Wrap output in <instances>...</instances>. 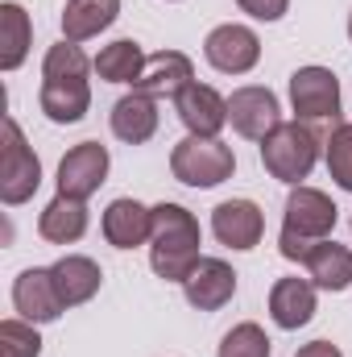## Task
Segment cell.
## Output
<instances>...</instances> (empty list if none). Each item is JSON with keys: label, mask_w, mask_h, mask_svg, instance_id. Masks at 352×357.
I'll return each instance as SVG.
<instances>
[{"label": "cell", "mask_w": 352, "mask_h": 357, "mask_svg": "<svg viewBox=\"0 0 352 357\" xmlns=\"http://www.w3.org/2000/svg\"><path fill=\"white\" fill-rule=\"evenodd\" d=\"M95 63H88V54L79 50V42H58L46 50L42 59V91H38V104L42 112L54 121V125H75L83 121L91 108V84L88 71Z\"/></svg>", "instance_id": "obj_1"}, {"label": "cell", "mask_w": 352, "mask_h": 357, "mask_svg": "<svg viewBox=\"0 0 352 357\" xmlns=\"http://www.w3.org/2000/svg\"><path fill=\"white\" fill-rule=\"evenodd\" d=\"M199 220L182 204H158L154 229H150V266L166 282H186V274L199 266Z\"/></svg>", "instance_id": "obj_2"}, {"label": "cell", "mask_w": 352, "mask_h": 357, "mask_svg": "<svg viewBox=\"0 0 352 357\" xmlns=\"http://www.w3.org/2000/svg\"><path fill=\"white\" fill-rule=\"evenodd\" d=\"M340 220V208L332 204V195H323L319 187H294L286 199V216H282V233H278V254L286 262H307V254L332 237Z\"/></svg>", "instance_id": "obj_3"}, {"label": "cell", "mask_w": 352, "mask_h": 357, "mask_svg": "<svg viewBox=\"0 0 352 357\" xmlns=\"http://www.w3.org/2000/svg\"><path fill=\"white\" fill-rule=\"evenodd\" d=\"M315 162H319V137L307 125H298V121H282L262 142V167L278 183L298 187L315 171Z\"/></svg>", "instance_id": "obj_4"}, {"label": "cell", "mask_w": 352, "mask_h": 357, "mask_svg": "<svg viewBox=\"0 0 352 357\" xmlns=\"http://www.w3.org/2000/svg\"><path fill=\"white\" fill-rule=\"evenodd\" d=\"M232 171H237V154L220 137L186 133L170 150V175L186 187H220L224 178H232Z\"/></svg>", "instance_id": "obj_5"}, {"label": "cell", "mask_w": 352, "mask_h": 357, "mask_svg": "<svg viewBox=\"0 0 352 357\" xmlns=\"http://www.w3.org/2000/svg\"><path fill=\"white\" fill-rule=\"evenodd\" d=\"M0 129H4V150H0V199H4L8 208H17V204L33 199V191L42 187V162H38V154L29 150L25 133H21V125H17L13 116H4Z\"/></svg>", "instance_id": "obj_6"}, {"label": "cell", "mask_w": 352, "mask_h": 357, "mask_svg": "<svg viewBox=\"0 0 352 357\" xmlns=\"http://www.w3.org/2000/svg\"><path fill=\"white\" fill-rule=\"evenodd\" d=\"M290 104L298 121H336L340 116V79L328 67H298L290 75Z\"/></svg>", "instance_id": "obj_7"}, {"label": "cell", "mask_w": 352, "mask_h": 357, "mask_svg": "<svg viewBox=\"0 0 352 357\" xmlns=\"http://www.w3.org/2000/svg\"><path fill=\"white\" fill-rule=\"evenodd\" d=\"M203 59L216 71H224V75H245L262 59V38L249 25H232V21L228 25H216L207 33V42H203Z\"/></svg>", "instance_id": "obj_8"}, {"label": "cell", "mask_w": 352, "mask_h": 357, "mask_svg": "<svg viewBox=\"0 0 352 357\" xmlns=\"http://www.w3.org/2000/svg\"><path fill=\"white\" fill-rule=\"evenodd\" d=\"M228 121L241 137L249 142H265L278 125H282V108H278V96L262 84H249V88H237L228 96Z\"/></svg>", "instance_id": "obj_9"}, {"label": "cell", "mask_w": 352, "mask_h": 357, "mask_svg": "<svg viewBox=\"0 0 352 357\" xmlns=\"http://www.w3.org/2000/svg\"><path fill=\"white\" fill-rule=\"evenodd\" d=\"M13 307L21 312V320L29 324H50L67 312L58 287H54V270L50 266H33V270H21L17 282H13Z\"/></svg>", "instance_id": "obj_10"}, {"label": "cell", "mask_w": 352, "mask_h": 357, "mask_svg": "<svg viewBox=\"0 0 352 357\" xmlns=\"http://www.w3.org/2000/svg\"><path fill=\"white\" fill-rule=\"evenodd\" d=\"M104 178H108V150L99 142H79L58 162V195L88 199V195L99 191Z\"/></svg>", "instance_id": "obj_11"}, {"label": "cell", "mask_w": 352, "mask_h": 357, "mask_svg": "<svg viewBox=\"0 0 352 357\" xmlns=\"http://www.w3.org/2000/svg\"><path fill=\"white\" fill-rule=\"evenodd\" d=\"M175 112L195 137H220V129L228 125V100L207 84H186L175 96Z\"/></svg>", "instance_id": "obj_12"}, {"label": "cell", "mask_w": 352, "mask_h": 357, "mask_svg": "<svg viewBox=\"0 0 352 357\" xmlns=\"http://www.w3.org/2000/svg\"><path fill=\"white\" fill-rule=\"evenodd\" d=\"M211 233L228 250H253L265 233V216L253 199H224L211 212Z\"/></svg>", "instance_id": "obj_13"}, {"label": "cell", "mask_w": 352, "mask_h": 357, "mask_svg": "<svg viewBox=\"0 0 352 357\" xmlns=\"http://www.w3.org/2000/svg\"><path fill=\"white\" fill-rule=\"evenodd\" d=\"M186 303L199 312H220L232 295H237V270L228 266L224 258H199V266L186 274L182 282Z\"/></svg>", "instance_id": "obj_14"}, {"label": "cell", "mask_w": 352, "mask_h": 357, "mask_svg": "<svg viewBox=\"0 0 352 357\" xmlns=\"http://www.w3.org/2000/svg\"><path fill=\"white\" fill-rule=\"evenodd\" d=\"M154 229V208L137 204V199H112L104 208V241L112 250H137L150 241Z\"/></svg>", "instance_id": "obj_15"}, {"label": "cell", "mask_w": 352, "mask_h": 357, "mask_svg": "<svg viewBox=\"0 0 352 357\" xmlns=\"http://www.w3.org/2000/svg\"><path fill=\"white\" fill-rule=\"evenodd\" d=\"M186 84H195V67H191V59H186L182 50H158V54L145 59V67H141V75H137L133 91H145V96L158 100V96H178Z\"/></svg>", "instance_id": "obj_16"}, {"label": "cell", "mask_w": 352, "mask_h": 357, "mask_svg": "<svg viewBox=\"0 0 352 357\" xmlns=\"http://www.w3.org/2000/svg\"><path fill=\"white\" fill-rule=\"evenodd\" d=\"M112 133L125 146H145L158 133V100L145 91H129L112 104Z\"/></svg>", "instance_id": "obj_17"}, {"label": "cell", "mask_w": 352, "mask_h": 357, "mask_svg": "<svg viewBox=\"0 0 352 357\" xmlns=\"http://www.w3.org/2000/svg\"><path fill=\"white\" fill-rule=\"evenodd\" d=\"M269 316L286 333L303 328L315 316V282L311 278H278L269 291Z\"/></svg>", "instance_id": "obj_18"}, {"label": "cell", "mask_w": 352, "mask_h": 357, "mask_svg": "<svg viewBox=\"0 0 352 357\" xmlns=\"http://www.w3.org/2000/svg\"><path fill=\"white\" fill-rule=\"evenodd\" d=\"M38 233L50 245H75L88 233V199H71V195H54L42 216H38Z\"/></svg>", "instance_id": "obj_19"}, {"label": "cell", "mask_w": 352, "mask_h": 357, "mask_svg": "<svg viewBox=\"0 0 352 357\" xmlns=\"http://www.w3.org/2000/svg\"><path fill=\"white\" fill-rule=\"evenodd\" d=\"M50 270H54V287H58V295H63L67 307L88 303L91 295L99 291V282H104L99 262H91V258H83V254H67V258H58Z\"/></svg>", "instance_id": "obj_20"}, {"label": "cell", "mask_w": 352, "mask_h": 357, "mask_svg": "<svg viewBox=\"0 0 352 357\" xmlns=\"http://www.w3.org/2000/svg\"><path fill=\"white\" fill-rule=\"evenodd\" d=\"M307 278L323 291H349L352 287V250L349 245H336L332 237L319 241L311 254H307Z\"/></svg>", "instance_id": "obj_21"}, {"label": "cell", "mask_w": 352, "mask_h": 357, "mask_svg": "<svg viewBox=\"0 0 352 357\" xmlns=\"http://www.w3.org/2000/svg\"><path fill=\"white\" fill-rule=\"evenodd\" d=\"M120 13V0H67L63 8V38L67 42H88L104 33Z\"/></svg>", "instance_id": "obj_22"}, {"label": "cell", "mask_w": 352, "mask_h": 357, "mask_svg": "<svg viewBox=\"0 0 352 357\" xmlns=\"http://www.w3.org/2000/svg\"><path fill=\"white\" fill-rule=\"evenodd\" d=\"M29 42H33V25H29V13L13 0L0 4V67L4 71H17L29 54Z\"/></svg>", "instance_id": "obj_23"}, {"label": "cell", "mask_w": 352, "mask_h": 357, "mask_svg": "<svg viewBox=\"0 0 352 357\" xmlns=\"http://www.w3.org/2000/svg\"><path fill=\"white\" fill-rule=\"evenodd\" d=\"M145 59H150V54H145L133 38H120V42H112V46H104V50L95 54V75H99L104 84H137Z\"/></svg>", "instance_id": "obj_24"}, {"label": "cell", "mask_w": 352, "mask_h": 357, "mask_svg": "<svg viewBox=\"0 0 352 357\" xmlns=\"http://www.w3.org/2000/svg\"><path fill=\"white\" fill-rule=\"evenodd\" d=\"M220 357H269V337L262 324H237L224 341H220Z\"/></svg>", "instance_id": "obj_25"}, {"label": "cell", "mask_w": 352, "mask_h": 357, "mask_svg": "<svg viewBox=\"0 0 352 357\" xmlns=\"http://www.w3.org/2000/svg\"><path fill=\"white\" fill-rule=\"evenodd\" d=\"M328 175L336 187L352 191V125H336L328 137Z\"/></svg>", "instance_id": "obj_26"}, {"label": "cell", "mask_w": 352, "mask_h": 357, "mask_svg": "<svg viewBox=\"0 0 352 357\" xmlns=\"http://www.w3.org/2000/svg\"><path fill=\"white\" fill-rule=\"evenodd\" d=\"M0 354L4 357H38L42 354V337L29 320H4L0 324Z\"/></svg>", "instance_id": "obj_27"}, {"label": "cell", "mask_w": 352, "mask_h": 357, "mask_svg": "<svg viewBox=\"0 0 352 357\" xmlns=\"http://www.w3.org/2000/svg\"><path fill=\"white\" fill-rule=\"evenodd\" d=\"M237 4H241V13H249L253 21H282L286 8H290V0H237Z\"/></svg>", "instance_id": "obj_28"}, {"label": "cell", "mask_w": 352, "mask_h": 357, "mask_svg": "<svg viewBox=\"0 0 352 357\" xmlns=\"http://www.w3.org/2000/svg\"><path fill=\"white\" fill-rule=\"evenodd\" d=\"M294 357H344V354H340L332 341H311V345H303Z\"/></svg>", "instance_id": "obj_29"}, {"label": "cell", "mask_w": 352, "mask_h": 357, "mask_svg": "<svg viewBox=\"0 0 352 357\" xmlns=\"http://www.w3.org/2000/svg\"><path fill=\"white\" fill-rule=\"evenodd\" d=\"M349 38H352V13H349Z\"/></svg>", "instance_id": "obj_30"}]
</instances>
